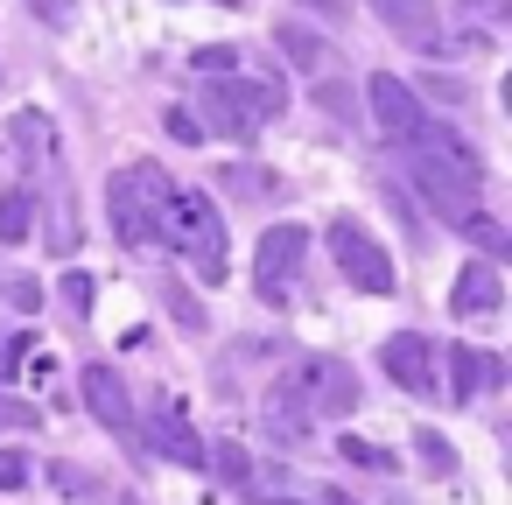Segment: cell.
I'll use <instances>...</instances> for the list:
<instances>
[{
  "label": "cell",
  "mask_w": 512,
  "mask_h": 505,
  "mask_svg": "<svg viewBox=\"0 0 512 505\" xmlns=\"http://www.w3.org/2000/svg\"><path fill=\"white\" fill-rule=\"evenodd\" d=\"M407 176H414V197L442 225H463L470 211H484V169L449 127H421L407 141Z\"/></svg>",
  "instance_id": "cell-1"
},
{
  "label": "cell",
  "mask_w": 512,
  "mask_h": 505,
  "mask_svg": "<svg viewBox=\"0 0 512 505\" xmlns=\"http://www.w3.org/2000/svg\"><path fill=\"white\" fill-rule=\"evenodd\" d=\"M162 246H176L204 288H218L232 274V260H225L232 239H225L218 197H204V190H169V204H162Z\"/></svg>",
  "instance_id": "cell-2"
},
{
  "label": "cell",
  "mask_w": 512,
  "mask_h": 505,
  "mask_svg": "<svg viewBox=\"0 0 512 505\" xmlns=\"http://www.w3.org/2000/svg\"><path fill=\"white\" fill-rule=\"evenodd\" d=\"M169 190L176 183L162 176V162H134V169L113 176L106 211H113V232H120L127 253H155L162 246V204H169Z\"/></svg>",
  "instance_id": "cell-3"
},
{
  "label": "cell",
  "mask_w": 512,
  "mask_h": 505,
  "mask_svg": "<svg viewBox=\"0 0 512 505\" xmlns=\"http://www.w3.org/2000/svg\"><path fill=\"white\" fill-rule=\"evenodd\" d=\"M197 106L218 127V141H253L274 113H288V92L267 78H218V85H197Z\"/></svg>",
  "instance_id": "cell-4"
},
{
  "label": "cell",
  "mask_w": 512,
  "mask_h": 505,
  "mask_svg": "<svg viewBox=\"0 0 512 505\" xmlns=\"http://www.w3.org/2000/svg\"><path fill=\"white\" fill-rule=\"evenodd\" d=\"M330 260H337V274H344L358 295H393V260H386V246H379L358 218H337V225H330Z\"/></svg>",
  "instance_id": "cell-5"
},
{
  "label": "cell",
  "mask_w": 512,
  "mask_h": 505,
  "mask_svg": "<svg viewBox=\"0 0 512 505\" xmlns=\"http://www.w3.org/2000/svg\"><path fill=\"white\" fill-rule=\"evenodd\" d=\"M302 260H309V232H302V225H274V232L260 239V253H253V288H260V302H288L295 281H302Z\"/></svg>",
  "instance_id": "cell-6"
},
{
  "label": "cell",
  "mask_w": 512,
  "mask_h": 505,
  "mask_svg": "<svg viewBox=\"0 0 512 505\" xmlns=\"http://www.w3.org/2000/svg\"><path fill=\"white\" fill-rule=\"evenodd\" d=\"M288 386L302 393L309 414H351V407H358V379H351V365H337V358H302V365L288 372Z\"/></svg>",
  "instance_id": "cell-7"
},
{
  "label": "cell",
  "mask_w": 512,
  "mask_h": 505,
  "mask_svg": "<svg viewBox=\"0 0 512 505\" xmlns=\"http://www.w3.org/2000/svg\"><path fill=\"white\" fill-rule=\"evenodd\" d=\"M365 92H372V120H379V134H386L393 148H407V141L428 127V113H421V99H414L407 78L379 71V78H365Z\"/></svg>",
  "instance_id": "cell-8"
},
{
  "label": "cell",
  "mask_w": 512,
  "mask_h": 505,
  "mask_svg": "<svg viewBox=\"0 0 512 505\" xmlns=\"http://www.w3.org/2000/svg\"><path fill=\"white\" fill-rule=\"evenodd\" d=\"M379 365H386V379H393L400 393H414V400L435 393V344H428V337H414V330L386 337V344H379Z\"/></svg>",
  "instance_id": "cell-9"
},
{
  "label": "cell",
  "mask_w": 512,
  "mask_h": 505,
  "mask_svg": "<svg viewBox=\"0 0 512 505\" xmlns=\"http://www.w3.org/2000/svg\"><path fill=\"white\" fill-rule=\"evenodd\" d=\"M372 15H379L400 43H414V50H442V15H435V0H372Z\"/></svg>",
  "instance_id": "cell-10"
},
{
  "label": "cell",
  "mask_w": 512,
  "mask_h": 505,
  "mask_svg": "<svg viewBox=\"0 0 512 505\" xmlns=\"http://www.w3.org/2000/svg\"><path fill=\"white\" fill-rule=\"evenodd\" d=\"M449 309L456 316H498L505 309V281L491 260H463L456 267V288H449Z\"/></svg>",
  "instance_id": "cell-11"
},
{
  "label": "cell",
  "mask_w": 512,
  "mask_h": 505,
  "mask_svg": "<svg viewBox=\"0 0 512 505\" xmlns=\"http://www.w3.org/2000/svg\"><path fill=\"white\" fill-rule=\"evenodd\" d=\"M85 407H92V421H99V428L134 435V400H127V386H120V372H113V365H85Z\"/></svg>",
  "instance_id": "cell-12"
},
{
  "label": "cell",
  "mask_w": 512,
  "mask_h": 505,
  "mask_svg": "<svg viewBox=\"0 0 512 505\" xmlns=\"http://www.w3.org/2000/svg\"><path fill=\"white\" fill-rule=\"evenodd\" d=\"M148 442H155L162 456H176L183 470H204V456H211V449H204V435H197L176 407H155V414H148Z\"/></svg>",
  "instance_id": "cell-13"
},
{
  "label": "cell",
  "mask_w": 512,
  "mask_h": 505,
  "mask_svg": "<svg viewBox=\"0 0 512 505\" xmlns=\"http://www.w3.org/2000/svg\"><path fill=\"white\" fill-rule=\"evenodd\" d=\"M8 134H15V155H22L36 176H50V169H57V127H50L43 113H15V127H8Z\"/></svg>",
  "instance_id": "cell-14"
},
{
  "label": "cell",
  "mask_w": 512,
  "mask_h": 505,
  "mask_svg": "<svg viewBox=\"0 0 512 505\" xmlns=\"http://www.w3.org/2000/svg\"><path fill=\"white\" fill-rule=\"evenodd\" d=\"M449 365H456V372H449V393H456V400H470L477 386H505V365H498L491 351H463V344H456Z\"/></svg>",
  "instance_id": "cell-15"
},
{
  "label": "cell",
  "mask_w": 512,
  "mask_h": 505,
  "mask_svg": "<svg viewBox=\"0 0 512 505\" xmlns=\"http://www.w3.org/2000/svg\"><path fill=\"white\" fill-rule=\"evenodd\" d=\"M267 435H274V442H309V407H302V393H295L288 379L267 393Z\"/></svg>",
  "instance_id": "cell-16"
},
{
  "label": "cell",
  "mask_w": 512,
  "mask_h": 505,
  "mask_svg": "<svg viewBox=\"0 0 512 505\" xmlns=\"http://www.w3.org/2000/svg\"><path fill=\"white\" fill-rule=\"evenodd\" d=\"M29 225H36V197L29 190H0V239H29Z\"/></svg>",
  "instance_id": "cell-17"
},
{
  "label": "cell",
  "mask_w": 512,
  "mask_h": 505,
  "mask_svg": "<svg viewBox=\"0 0 512 505\" xmlns=\"http://www.w3.org/2000/svg\"><path fill=\"white\" fill-rule=\"evenodd\" d=\"M456 232H463L470 246H484V260H498V253H505V225H491L484 211H470V218H463Z\"/></svg>",
  "instance_id": "cell-18"
},
{
  "label": "cell",
  "mask_w": 512,
  "mask_h": 505,
  "mask_svg": "<svg viewBox=\"0 0 512 505\" xmlns=\"http://www.w3.org/2000/svg\"><path fill=\"white\" fill-rule=\"evenodd\" d=\"M29 477H36V463H29L22 449H0V491H22Z\"/></svg>",
  "instance_id": "cell-19"
},
{
  "label": "cell",
  "mask_w": 512,
  "mask_h": 505,
  "mask_svg": "<svg viewBox=\"0 0 512 505\" xmlns=\"http://www.w3.org/2000/svg\"><path fill=\"white\" fill-rule=\"evenodd\" d=\"M414 449L428 456V470H456V456H449V442H442L435 428H421V435H414Z\"/></svg>",
  "instance_id": "cell-20"
},
{
  "label": "cell",
  "mask_w": 512,
  "mask_h": 505,
  "mask_svg": "<svg viewBox=\"0 0 512 505\" xmlns=\"http://www.w3.org/2000/svg\"><path fill=\"white\" fill-rule=\"evenodd\" d=\"M204 463H218V477H225V484H246V449H239V442H225V449H218V456H204Z\"/></svg>",
  "instance_id": "cell-21"
},
{
  "label": "cell",
  "mask_w": 512,
  "mask_h": 505,
  "mask_svg": "<svg viewBox=\"0 0 512 505\" xmlns=\"http://www.w3.org/2000/svg\"><path fill=\"white\" fill-rule=\"evenodd\" d=\"M281 50H288L295 64H323V43H316V36H295V29H281Z\"/></svg>",
  "instance_id": "cell-22"
},
{
  "label": "cell",
  "mask_w": 512,
  "mask_h": 505,
  "mask_svg": "<svg viewBox=\"0 0 512 505\" xmlns=\"http://www.w3.org/2000/svg\"><path fill=\"white\" fill-rule=\"evenodd\" d=\"M190 64H197L204 78H225V71H232V50H225V43H204V50H197Z\"/></svg>",
  "instance_id": "cell-23"
},
{
  "label": "cell",
  "mask_w": 512,
  "mask_h": 505,
  "mask_svg": "<svg viewBox=\"0 0 512 505\" xmlns=\"http://www.w3.org/2000/svg\"><path fill=\"white\" fill-rule=\"evenodd\" d=\"M92 295H99V288H92V274H64V302H71L78 316H92Z\"/></svg>",
  "instance_id": "cell-24"
},
{
  "label": "cell",
  "mask_w": 512,
  "mask_h": 505,
  "mask_svg": "<svg viewBox=\"0 0 512 505\" xmlns=\"http://www.w3.org/2000/svg\"><path fill=\"white\" fill-rule=\"evenodd\" d=\"M22 358H29V337H0V379H15Z\"/></svg>",
  "instance_id": "cell-25"
},
{
  "label": "cell",
  "mask_w": 512,
  "mask_h": 505,
  "mask_svg": "<svg viewBox=\"0 0 512 505\" xmlns=\"http://www.w3.org/2000/svg\"><path fill=\"white\" fill-rule=\"evenodd\" d=\"M169 134H176L183 148H197V141H204V127H197V120H190L183 106H169Z\"/></svg>",
  "instance_id": "cell-26"
},
{
  "label": "cell",
  "mask_w": 512,
  "mask_h": 505,
  "mask_svg": "<svg viewBox=\"0 0 512 505\" xmlns=\"http://www.w3.org/2000/svg\"><path fill=\"white\" fill-rule=\"evenodd\" d=\"M50 484H57V491H71V498H92V477H85V470H64V463H57V470H50Z\"/></svg>",
  "instance_id": "cell-27"
},
{
  "label": "cell",
  "mask_w": 512,
  "mask_h": 505,
  "mask_svg": "<svg viewBox=\"0 0 512 505\" xmlns=\"http://www.w3.org/2000/svg\"><path fill=\"white\" fill-rule=\"evenodd\" d=\"M36 8H43V22H57V29H64L71 15H78V8H71V0H36Z\"/></svg>",
  "instance_id": "cell-28"
},
{
  "label": "cell",
  "mask_w": 512,
  "mask_h": 505,
  "mask_svg": "<svg viewBox=\"0 0 512 505\" xmlns=\"http://www.w3.org/2000/svg\"><path fill=\"white\" fill-rule=\"evenodd\" d=\"M421 85H428L435 99H456V106H463V85H456V78H421Z\"/></svg>",
  "instance_id": "cell-29"
},
{
  "label": "cell",
  "mask_w": 512,
  "mask_h": 505,
  "mask_svg": "<svg viewBox=\"0 0 512 505\" xmlns=\"http://www.w3.org/2000/svg\"><path fill=\"white\" fill-rule=\"evenodd\" d=\"M302 8H316V15H344V0H302Z\"/></svg>",
  "instance_id": "cell-30"
},
{
  "label": "cell",
  "mask_w": 512,
  "mask_h": 505,
  "mask_svg": "<svg viewBox=\"0 0 512 505\" xmlns=\"http://www.w3.org/2000/svg\"><path fill=\"white\" fill-rule=\"evenodd\" d=\"M316 505H351V498H344V491H323V498H316Z\"/></svg>",
  "instance_id": "cell-31"
},
{
  "label": "cell",
  "mask_w": 512,
  "mask_h": 505,
  "mask_svg": "<svg viewBox=\"0 0 512 505\" xmlns=\"http://www.w3.org/2000/svg\"><path fill=\"white\" fill-rule=\"evenodd\" d=\"M463 8H498V0H463Z\"/></svg>",
  "instance_id": "cell-32"
},
{
  "label": "cell",
  "mask_w": 512,
  "mask_h": 505,
  "mask_svg": "<svg viewBox=\"0 0 512 505\" xmlns=\"http://www.w3.org/2000/svg\"><path fill=\"white\" fill-rule=\"evenodd\" d=\"M218 8H239V0H218Z\"/></svg>",
  "instance_id": "cell-33"
}]
</instances>
